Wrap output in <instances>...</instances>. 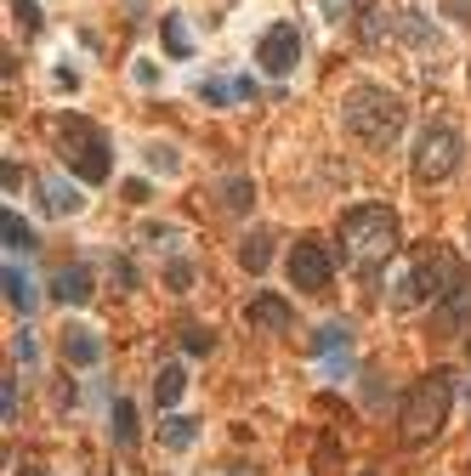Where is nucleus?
<instances>
[{"label": "nucleus", "instance_id": "f257e3e1", "mask_svg": "<svg viewBox=\"0 0 471 476\" xmlns=\"http://www.w3.org/2000/svg\"><path fill=\"white\" fill-rule=\"evenodd\" d=\"M398 244L403 233L387 205H352L341 215V267H352L358 278H375L398 255Z\"/></svg>", "mask_w": 471, "mask_h": 476}, {"label": "nucleus", "instance_id": "f03ea898", "mask_svg": "<svg viewBox=\"0 0 471 476\" xmlns=\"http://www.w3.org/2000/svg\"><path fill=\"white\" fill-rule=\"evenodd\" d=\"M448 403H455V375H448V369L420 375L409 392H403V408H398V431H403V443H409V448L432 443L437 431L448 425Z\"/></svg>", "mask_w": 471, "mask_h": 476}, {"label": "nucleus", "instance_id": "7ed1b4c3", "mask_svg": "<svg viewBox=\"0 0 471 476\" xmlns=\"http://www.w3.org/2000/svg\"><path fill=\"white\" fill-rule=\"evenodd\" d=\"M341 125L363 142V148H392L398 131H403V102L380 85H352L341 97Z\"/></svg>", "mask_w": 471, "mask_h": 476}, {"label": "nucleus", "instance_id": "20e7f679", "mask_svg": "<svg viewBox=\"0 0 471 476\" xmlns=\"http://www.w3.org/2000/svg\"><path fill=\"white\" fill-rule=\"evenodd\" d=\"M460 278H466V272H460V262H455V255H448L443 244H426V250L415 255V267H409V272H403L398 284H392V295H387V300H392L398 312L420 307V300H432V307H437V300H443L448 290H455Z\"/></svg>", "mask_w": 471, "mask_h": 476}, {"label": "nucleus", "instance_id": "39448f33", "mask_svg": "<svg viewBox=\"0 0 471 476\" xmlns=\"http://www.w3.org/2000/svg\"><path fill=\"white\" fill-rule=\"evenodd\" d=\"M57 148H62V165L74 170L80 182H109V137L97 131L85 114H69V119H57Z\"/></svg>", "mask_w": 471, "mask_h": 476}, {"label": "nucleus", "instance_id": "423d86ee", "mask_svg": "<svg viewBox=\"0 0 471 476\" xmlns=\"http://www.w3.org/2000/svg\"><path fill=\"white\" fill-rule=\"evenodd\" d=\"M460 154H466V142H460L455 125H426V131L415 137V154H409L415 182H443V176H455V170H460Z\"/></svg>", "mask_w": 471, "mask_h": 476}, {"label": "nucleus", "instance_id": "0eeeda50", "mask_svg": "<svg viewBox=\"0 0 471 476\" xmlns=\"http://www.w3.org/2000/svg\"><path fill=\"white\" fill-rule=\"evenodd\" d=\"M284 272H290V290H302V295H324V290H330L335 262H330V250L318 244V238H295Z\"/></svg>", "mask_w": 471, "mask_h": 476}, {"label": "nucleus", "instance_id": "6e6552de", "mask_svg": "<svg viewBox=\"0 0 471 476\" xmlns=\"http://www.w3.org/2000/svg\"><path fill=\"white\" fill-rule=\"evenodd\" d=\"M255 62H262L267 74H290L295 62H302V34H295V24H273L262 34V46H255Z\"/></svg>", "mask_w": 471, "mask_h": 476}, {"label": "nucleus", "instance_id": "1a4fd4ad", "mask_svg": "<svg viewBox=\"0 0 471 476\" xmlns=\"http://www.w3.org/2000/svg\"><path fill=\"white\" fill-rule=\"evenodd\" d=\"M245 323H250V329H267V335H284L290 323H295V307H290L284 295H250Z\"/></svg>", "mask_w": 471, "mask_h": 476}, {"label": "nucleus", "instance_id": "9d476101", "mask_svg": "<svg viewBox=\"0 0 471 476\" xmlns=\"http://www.w3.org/2000/svg\"><path fill=\"white\" fill-rule=\"evenodd\" d=\"M432 323H437V335H466V323H471V278H460V284L437 300Z\"/></svg>", "mask_w": 471, "mask_h": 476}, {"label": "nucleus", "instance_id": "9b49d317", "mask_svg": "<svg viewBox=\"0 0 471 476\" xmlns=\"http://www.w3.org/2000/svg\"><path fill=\"white\" fill-rule=\"evenodd\" d=\"M62 363H69V369H97L102 363V335L85 329V323L62 329Z\"/></svg>", "mask_w": 471, "mask_h": 476}, {"label": "nucleus", "instance_id": "f8f14e48", "mask_svg": "<svg viewBox=\"0 0 471 476\" xmlns=\"http://www.w3.org/2000/svg\"><path fill=\"white\" fill-rule=\"evenodd\" d=\"M52 295L62 300V307H85V300H91V267H57L52 272Z\"/></svg>", "mask_w": 471, "mask_h": 476}, {"label": "nucleus", "instance_id": "ddd939ff", "mask_svg": "<svg viewBox=\"0 0 471 476\" xmlns=\"http://www.w3.org/2000/svg\"><path fill=\"white\" fill-rule=\"evenodd\" d=\"M40 199H46V210L52 215H80V187H69V182H62V176H46V182H40Z\"/></svg>", "mask_w": 471, "mask_h": 476}, {"label": "nucleus", "instance_id": "4468645a", "mask_svg": "<svg viewBox=\"0 0 471 476\" xmlns=\"http://www.w3.org/2000/svg\"><path fill=\"white\" fill-rule=\"evenodd\" d=\"M6 300H12V307L24 312V318L40 307V295H34V278H29L24 267H17V262H6Z\"/></svg>", "mask_w": 471, "mask_h": 476}, {"label": "nucleus", "instance_id": "2eb2a0df", "mask_svg": "<svg viewBox=\"0 0 471 476\" xmlns=\"http://www.w3.org/2000/svg\"><path fill=\"white\" fill-rule=\"evenodd\" d=\"M182 392H187V369H182V363L159 369V380H154V403H159V408H177V403H182Z\"/></svg>", "mask_w": 471, "mask_h": 476}, {"label": "nucleus", "instance_id": "dca6fc26", "mask_svg": "<svg viewBox=\"0 0 471 476\" xmlns=\"http://www.w3.org/2000/svg\"><path fill=\"white\" fill-rule=\"evenodd\" d=\"M109 437H114L120 448H137V408L125 403V397L109 408Z\"/></svg>", "mask_w": 471, "mask_h": 476}, {"label": "nucleus", "instance_id": "f3484780", "mask_svg": "<svg viewBox=\"0 0 471 476\" xmlns=\"http://www.w3.org/2000/svg\"><path fill=\"white\" fill-rule=\"evenodd\" d=\"M347 346H352L347 323H324V329L312 335V352H318V357H347Z\"/></svg>", "mask_w": 471, "mask_h": 476}, {"label": "nucleus", "instance_id": "a211bd4d", "mask_svg": "<svg viewBox=\"0 0 471 476\" xmlns=\"http://www.w3.org/2000/svg\"><path fill=\"white\" fill-rule=\"evenodd\" d=\"M159 34H165V52L177 57V62H182V57H194V40H187V24H182L177 12H165V17H159Z\"/></svg>", "mask_w": 471, "mask_h": 476}, {"label": "nucleus", "instance_id": "6ab92c4d", "mask_svg": "<svg viewBox=\"0 0 471 476\" xmlns=\"http://www.w3.org/2000/svg\"><path fill=\"white\" fill-rule=\"evenodd\" d=\"M0 233H6V250H12V255H17V250L29 255V250L40 244V238H34V227H29V222H24L17 210H6V215H0Z\"/></svg>", "mask_w": 471, "mask_h": 476}, {"label": "nucleus", "instance_id": "aec40b11", "mask_svg": "<svg viewBox=\"0 0 471 476\" xmlns=\"http://www.w3.org/2000/svg\"><path fill=\"white\" fill-rule=\"evenodd\" d=\"M267 262H273V238L267 233H250L245 244H239V267L245 272H267Z\"/></svg>", "mask_w": 471, "mask_h": 476}, {"label": "nucleus", "instance_id": "412c9836", "mask_svg": "<svg viewBox=\"0 0 471 476\" xmlns=\"http://www.w3.org/2000/svg\"><path fill=\"white\" fill-rule=\"evenodd\" d=\"M159 443H165V448H194V443H199V420L170 414V420L159 425Z\"/></svg>", "mask_w": 471, "mask_h": 476}, {"label": "nucleus", "instance_id": "4be33fe9", "mask_svg": "<svg viewBox=\"0 0 471 476\" xmlns=\"http://www.w3.org/2000/svg\"><path fill=\"white\" fill-rule=\"evenodd\" d=\"M250 205H255V187H250V176H227V182H222V210L245 215Z\"/></svg>", "mask_w": 471, "mask_h": 476}, {"label": "nucleus", "instance_id": "5701e85b", "mask_svg": "<svg viewBox=\"0 0 471 476\" xmlns=\"http://www.w3.org/2000/svg\"><path fill=\"white\" fill-rule=\"evenodd\" d=\"M177 148H165V142H148V170H159V176H177Z\"/></svg>", "mask_w": 471, "mask_h": 476}, {"label": "nucleus", "instance_id": "b1692460", "mask_svg": "<svg viewBox=\"0 0 471 476\" xmlns=\"http://www.w3.org/2000/svg\"><path fill=\"white\" fill-rule=\"evenodd\" d=\"M210 346H216V335L199 329V323H187V329H182V352H187V357H205Z\"/></svg>", "mask_w": 471, "mask_h": 476}, {"label": "nucleus", "instance_id": "393cba45", "mask_svg": "<svg viewBox=\"0 0 471 476\" xmlns=\"http://www.w3.org/2000/svg\"><path fill=\"white\" fill-rule=\"evenodd\" d=\"M199 97H205L210 108H227L233 97H239V85H222V80H199Z\"/></svg>", "mask_w": 471, "mask_h": 476}, {"label": "nucleus", "instance_id": "a878e982", "mask_svg": "<svg viewBox=\"0 0 471 476\" xmlns=\"http://www.w3.org/2000/svg\"><path fill=\"white\" fill-rule=\"evenodd\" d=\"M12 17H17V24H24L29 34L40 29V6H34V0H12Z\"/></svg>", "mask_w": 471, "mask_h": 476}, {"label": "nucleus", "instance_id": "bb28decb", "mask_svg": "<svg viewBox=\"0 0 471 476\" xmlns=\"http://www.w3.org/2000/svg\"><path fill=\"white\" fill-rule=\"evenodd\" d=\"M12 357H17V363H34V357H40V346H34L29 329H24V335H12Z\"/></svg>", "mask_w": 471, "mask_h": 476}, {"label": "nucleus", "instance_id": "cd10ccee", "mask_svg": "<svg viewBox=\"0 0 471 476\" xmlns=\"http://www.w3.org/2000/svg\"><path fill=\"white\" fill-rule=\"evenodd\" d=\"M165 284H170V290L182 295L187 284H194V267H187V262H170V272H165Z\"/></svg>", "mask_w": 471, "mask_h": 476}, {"label": "nucleus", "instance_id": "c85d7f7f", "mask_svg": "<svg viewBox=\"0 0 471 476\" xmlns=\"http://www.w3.org/2000/svg\"><path fill=\"white\" fill-rule=\"evenodd\" d=\"M0 414H6V425L17 420V380H0Z\"/></svg>", "mask_w": 471, "mask_h": 476}, {"label": "nucleus", "instance_id": "c756f323", "mask_svg": "<svg viewBox=\"0 0 471 476\" xmlns=\"http://www.w3.org/2000/svg\"><path fill=\"white\" fill-rule=\"evenodd\" d=\"M443 17H455V24H471V0H437Z\"/></svg>", "mask_w": 471, "mask_h": 476}, {"label": "nucleus", "instance_id": "7c9ffc66", "mask_svg": "<svg viewBox=\"0 0 471 476\" xmlns=\"http://www.w3.org/2000/svg\"><path fill=\"white\" fill-rule=\"evenodd\" d=\"M358 476H380V471H358Z\"/></svg>", "mask_w": 471, "mask_h": 476}, {"label": "nucleus", "instance_id": "2f4dec72", "mask_svg": "<svg viewBox=\"0 0 471 476\" xmlns=\"http://www.w3.org/2000/svg\"><path fill=\"white\" fill-rule=\"evenodd\" d=\"M466 238H471V227H466Z\"/></svg>", "mask_w": 471, "mask_h": 476}, {"label": "nucleus", "instance_id": "473e14b6", "mask_svg": "<svg viewBox=\"0 0 471 476\" xmlns=\"http://www.w3.org/2000/svg\"><path fill=\"white\" fill-rule=\"evenodd\" d=\"M24 476H29V471H24Z\"/></svg>", "mask_w": 471, "mask_h": 476}]
</instances>
